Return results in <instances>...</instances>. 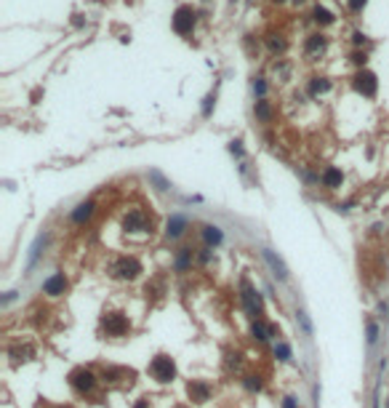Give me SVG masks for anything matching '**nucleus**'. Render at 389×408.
<instances>
[{
	"label": "nucleus",
	"mask_w": 389,
	"mask_h": 408,
	"mask_svg": "<svg viewBox=\"0 0 389 408\" xmlns=\"http://www.w3.org/2000/svg\"><path fill=\"white\" fill-rule=\"evenodd\" d=\"M147 374H150L155 382H160V384L174 382V376H176V363H174V358H168V355H155V358L150 360V366H147Z\"/></svg>",
	"instance_id": "obj_1"
},
{
	"label": "nucleus",
	"mask_w": 389,
	"mask_h": 408,
	"mask_svg": "<svg viewBox=\"0 0 389 408\" xmlns=\"http://www.w3.org/2000/svg\"><path fill=\"white\" fill-rule=\"evenodd\" d=\"M171 24H174V29L179 35H190L194 29V24H197V13H194L192 5H179V8L174 11Z\"/></svg>",
	"instance_id": "obj_2"
},
{
	"label": "nucleus",
	"mask_w": 389,
	"mask_h": 408,
	"mask_svg": "<svg viewBox=\"0 0 389 408\" xmlns=\"http://www.w3.org/2000/svg\"><path fill=\"white\" fill-rule=\"evenodd\" d=\"M139 272H142V261H139L136 256H120L112 264V275L118 280H136Z\"/></svg>",
	"instance_id": "obj_3"
},
{
	"label": "nucleus",
	"mask_w": 389,
	"mask_h": 408,
	"mask_svg": "<svg viewBox=\"0 0 389 408\" xmlns=\"http://www.w3.org/2000/svg\"><path fill=\"white\" fill-rule=\"evenodd\" d=\"M69 387H72L77 395H88V392L96 390V376H93L88 368H75L69 374Z\"/></svg>",
	"instance_id": "obj_4"
},
{
	"label": "nucleus",
	"mask_w": 389,
	"mask_h": 408,
	"mask_svg": "<svg viewBox=\"0 0 389 408\" xmlns=\"http://www.w3.org/2000/svg\"><path fill=\"white\" fill-rule=\"evenodd\" d=\"M102 328L107 336H126L131 331V323L123 312H107L102 318Z\"/></svg>",
	"instance_id": "obj_5"
},
{
	"label": "nucleus",
	"mask_w": 389,
	"mask_h": 408,
	"mask_svg": "<svg viewBox=\"0 0 389 408\" xmlns=\"http://www.w3.org/2000/svg\"><path fill=\"white\" fill-rule=\"evenodd\" d=\"M352 88L357 91V94L373 99V96H376V91H379V80H376V75H373L371 70H360L352 78Z\"/></svg>",
	"instance_id": "obj_6"
},
{
	"label": "nucleus",
	"mask_w": 389,
	"mask_h": 408,
	"mask_svg": "<svg viewBox=\"0 0 389 408\" xmlns=\"http://www.w3.org/2000/svg\"><path fill=\"white\" fill-rule=\"evenodd\" d=\"M240 299H243L245 310L251 312V315H259V312H261V296L256 294V288H253L245 278L240 280Z\"/></svg>",
	"instance_id": "obj_7"
},
{
	"label": "nucleus",
	"mask_w": 389,
	"mask_h": 408,
	"mask_svg": "<svg viewBox=\"0 0 389 408\" xmlns=\"http://www.w3.org/2000/svg\"><path fill=\"white\" fill-rule=\"evenodd\" d=\"M150 219H147L144 211H131L126 219H123V229L126 232H150Z\"/></svg>",
	"instance_id": "obj_8"
},
{
	"label": "nucleus",
	"mask_w": 389,
	"mask_h": 408,
	"mask_svg": "<svg viewBox=\"0 0 389 408\" xmlns=\"http://www.w3.org/2000/svg\"><path fill=\"white\" fill-rule=\"evenodd\" d=\"M261 253H264V259H267L272 275H275L277 280H288V267H285V261L280 259V256H275V251H272V248H264Z\"/></svg>",
	"instance_id": "obj_9"
},
{
	"label": "nucleus",
	"mask_w": 389,
	"mask_h": 408,
	"mask_svg": "<svg viewBox=\"0 0 389 408\" xmlns=\"http://www.w3.org/2000/svg\"><path fill=\"white\" fill-rule=\"evenodd\" d=\"M187 392H190V398L194 403H208V398H211V384L208 382H200V379H192L187 384Z\"/></svg>",
	"instance_id": "obj_10"
},
{
	"label": "nucleus",
	"mask_w": 389,
	"mask_h": 408,
	"mask_svg": "<svg viewBox=\"0 0 389 408\" xmlns=\"http://www.w3.org/2000/svg\"><path fill=\"white\" fill-rule=\"evenodd\" d=\"M67 286H69V280L64 278V272H56V275H51V278L43 283V291L48 296H61L67 291Z\"/></svg>",
	"instance_id": "obj_11"
},
{
	"label": "nucleus",
	"mask_w": 389,
	"mask_h": 408,
	"mask_svg": "<svg viewBox=\"0 0 389 408\" xmlns=\"http://www.w3.org/2000/svg\"><path fill=\"white\" fill-rule=\"evenodd\" d=\"M184 229H187V216L184 213H174V216L168 219V224H166V235L168 237H182Z\"/></svg>",
	"instance_id": "obj_12"
},
{
	"label": "nucleus",
	"mask_w": 389,
	"mask_h": 408,
	"mask_svg": "<svg viewBox=\"0 0 389 408\" xmlns=\"http://www.w3.org/2000/svg\"><path fill=\"white\" fill-rule=\"evenodd\" d=\"M341 182H344V174L339 171V168H333V166H328L323 171V187H328V190H336V187H341Z\"/></svg>",
	"instance_id": "obj_13"
},
{
	"label": "nucleus",
	"mask_w": 389,
	"mask_h": 408,
	"mask_svg": "<svg viewBox=\"0 0 389 408\" xmlns=\"http://www.w3.org/2000/svg\"><path fill=\"white\" fill-rule=\"evenodd\" d=\"M93 208H96V203L93 200H85V203H80L77 208L72 211V221L75 224H83V221H88L93 216Z\"/></svg>",
	"instance_id": "obj_14"
},
{
	"label": "nucleus",
	"mask_w": 389,
	"mask_h": 408,
	"mask_svg": "<svg viewBox=\"0 0 389 408\" xmlns=\"http://www.w3.org/2000/svg\"><path fill=\"white\" fill-rule=\"evenodd\" d=\"M325 45H328V37L320 35V32H315V35H309L307 37V45H304V51L312 56V53H323L325 51Z\"/></svg>",
	"instance_id": "obj_15"
},
{
	"label": "nucleus",
	"mask_w": 389,
	"mask_h": 408,
	"mask_svg": "<svg viewBox=\"0 0 389 408\" xmlns=\"http://www.w3.org/2000/svg\"><path fill=\"white\" fill-rule=\"evenodd\" d=\"M203 240H205V245L208 248H213V245H219L221 240H224V232L216 224H205L203 227Z\"/></svg>",
	"instance_id": "obj_16"
},
{
	"label": "nucleus",
	"mask_w": 389,
	"mask_h": 408,
	"mask_svg": "<svg viewBox=\"0 0 389 408\" xmlns=\"http://www.w3.org/2000/svg\"><path fill=\"white\" fill-rule=\"evenodd\" d=\"M134 379V371H126V368H104V374H102V379L104 382H110V384H115V382H120V379Z\"/></svg>",
	"instance_id": "obj_17"
},
{
	"label": "nucleus",
	"mask_w": 389,
	"mask_h": 408,
	"mask_svg": "<svg viewBox=\"0 0 389 408\" xmlns=\"http://www.w3.org/2000/svg\"><path fill=\"white\" fill-rule=\"evenodd\" d=\"M312 19L317 21V24L320 27H331L333 21H336V16H333V13L325 8V5H315V11H312Z\"/></svg>",
	"instance_id": "obj_18"
},
{
	"label": "nucleus",
	"mask_w": 389,
	"mask_h": 408,
	"mask_svg": "<svg viewBox=\"0 0 389 408\" xmlns=\"http://www.w3.org/2000/svg\"><path fill=\"white\" fill-rule=\"evenodd\" d=\"M253 115L259 118L261 123H269L272 120V107L267 99H256V104H253Z\"/></svg>",
	"instance_id": "obj_19"
},
{
	"label": "nucleus",
	"mask_w": 389,
	"mask_h": 408,
	"mask_svg": "<svg viewBox=\"0 0 389 408\" xmlns=\"http://www.w3.org/2000/svg\"><path fill=\"white\" fill-rule=\"evenodd\" d=\"M331 86H333V83H331L328 78H312V80H309V94H312V96L328 94Z\"/></svg>",
	"instance_id": "obj_20"
},
{
	"label": "nucleus",
	"mask_w": 389,
	"mask_h": 408,
	"mask_svg": "<svg viewBox=\"0 0 389 408\" xmlns=\"http://www.w3.org/2000/svg\"><path fill=\"white\" fill-rule=\"evenodd\" d=\"M267 48L272 53H285L288 51V40L283 35H267Z\"/></svg>",
	"instance_id": "obj_21"
},
{
	"label": "nucleus",
	"mask_w": 389,
	"mask_h": 408,
	"mask_svg": "<svg viewBox=\"0 0 389 408\" xmlns=\"http://www.w3.org/2000/svg\"><path fill=\"white\" fill-rule=\"evenodd\" d=\"M251 334L253 339H259V342H269V336H272V328H267L261 320H253V326H251Z\"/></svg>",
	"instance_id": "obj_22"
},
{
	"label": "nucleus",
	"mask_w": 389,
	"mask_h": 408,
	"mask_svg": "<svg viewBox=\"0 0 389 408\" xmlns=\"http://www.w3.org/2000/svg\"><path fill=\"white\" fill-rule=\"evenodd\" d=\"M275 358L280 360V363H288V360H291V347H288L285 342H277L275 344Z\"/></svg>",
	"instance_id": "obj_23"
},
{
	"label": "nucleus",
	"mask_w": 389,
	"mask_h": 408,
	"mask_svg": "<svg viewBox=\"0 0 389 408\" xmlns=\"http://www.w3.org/2000/svg\"><path fill=\"white\" fill-rule=\"evenodd\" d=\"M190 264H192V251L182 248V253H179V259H176V269H187Z\"/></svg>",
	"instance_id": "obj_24"
},
{
	"label": "nucleus",
	"mask_w": 389,
	"mask_h": 408,
	"mask_svg": "<svg viewBox=\"0 0 389 408\" xmlns=\"http://www.w3.org/2000/svg\"><path fill=\"white\" fill-rule=\"evenodd\" d=\"M150 179H152L155 184H158V190H160V192L171 190V184H168L166 179H163V174H160V171H150Z\"/></svg>",
	"instance_id": "obj_25"
},
{
	"label": "nucleus",
	"mask_w": 389,
	"mask_h": 408,
	"mask_svg": "<svg viewBox=\"0 0 389 408\" xmlns=\"http://www.w3.org/2000/svg\"><path fill=\"white\" fill-rule=\"evenodd\" d=\"M253 94L259 96V99H264V94H267V80H264V78H256L253 80Z\"/></svg>",
	"instance_id": "obj_26"
},
{
	"label": "nucleus",
	"mask_w": 389,
	"mask_h": 408,
	"mask_svg": "<svg viewBox=\"0 0 389 408\" xmlns=\"http://www.w3.org/2000/svg\"><path fill=\"white\" fill-rule=\"evenodd\" d=\"M213 104H216V96H213V94H208V96L203 99V118H211Z\"/></svg>",
	"instance_id": "obj_27"
},
{
	"label": "nucleus",
	"mask_w": 389,
	"mask_h": 408,
	"mask_svg": "<svg viewBox=\"0 0 389 408\" xmlns=\"http://www.w3.org/2000/svg\"><path fill=\"white\" fill-rule=\"evenodd\" d=\"M296 318H299V323H301V328H304V334L309 336V334H312V323H309V318H307V312H296Z\"/></svg>",
	"instance_id": "obj_28"
},
{
	"label": "nucleus",
	"mask_w": 389,
	"mask_h": 408,
	"mask_svg": "<svg viewBox=\"0 0 389 408\" xmlns=\"http://www.w3.org/2000/svg\"><path fill=\"white\" fill-rule=\"evenodd\" d=\"M245 387L251 390V392H253V390L259 392V390H261V382H259V376H245Z\"/></svg>",
	"instance_id": "obj_29"
},
{
	"label": "nucleus",
	"mask_w": 389,
	"mask_h": 408,
	"mask_svg": "<svg viewBox=\"0 0 389 408\" xmlns=\"http://www.w3.org/2000/svg\"><path fill=\"white\" fill-rule=\"evenodd\" d=\"M347 5H349V11H363L365 5H368V0H347Z\"/></svg>",
	"instance_id": "obj_30"
},
{
	"label": "nucleus",
	"mask_w": 389,
	"mask_h": 408,
	"mask_svg": "<svg viewBox=\"0 0 389 408\" xmlns=\"http://www.w3.org/2000/svg\"><path fill=\"white\" fill-rule=\"evenodd\" d=\"M352 43L355 45H365V43H368V35L360 32V29H355V32H352Z\"/></svg>",
	"instance_id": "obj_31"
},
{
	"label": "nucleus",
	"mask_w": 389,
	"mask_h": 408,
	"mask_svg": "<svg viewBox=\"0 0 389 408\" xmlns=\"http://www.w3.org/2000/svg\"><path fill=\"white\" fill-rule=\"evenodd\" d=\"M352 61L357 67H360V70H365V61H368V56H365V53H360V51H355L352 53Z\"/></svg>",
	"instance_id": "obj_32"
},
{
	"label": "nucleus",
	"mask_w": 389,
	"mask_h": 408,
	"mask_svg": "<svg viewBox=\"0 0 389 408\" xmlns=\"http://www.w3.org/2000/svg\"><path fill=\"white\" fill-rule=\"evenodd\" d=\"M376 336H379V326L376 323H368V344L376 342Z\"/></svg>",
	"instance_id": "obj_33"
},
{
	"label": "nucleus",
	"mask_w": 389,
	"mask_h": 408,
	"mask_svg": "<svg viewBox=\"0 0 389 408\" xmlns=\"http://www.w3.org/2000/svg\"><path fill=\"white\" fill-rule=\"evenodd\" d=\"M229 152L237 158H243V142H229Z\"/></svg>",
	"instance_id": "obj_34"
},
{
	"label": "nucleus",
	"mask_w": 389,
	"mask_h": 408,
	"mask_svg": "<svg viewBox=\"0 0 389 408\" xmlns=\"http://www.w3.org/2000/svg\"><path fill=\"white\" fill-rule=\"evenodd\" d=\"M283 408H296V400H293V398H285V403H283Z\"/></svg>",
	"instance_id": "obj_35"
},
{
	"label": "nucleus",
	"mask_w": 389,
	"mask_h": 408,
	"mask_svg": "<svg viewBox=\"0 0 389 408\" xmlns=\"http://www.w3.org/2000/svg\"><path fill=\"white\" fill-rule=\"evenodd\" d=\"M147 406H150V400H144V398H142V403H136V408H147Z\"/></svg>",
	"instance_id": "obj_36"
},
{
	"label": "nucleus",
	"mask_w": 389,
	"mask_h": 408,
	"mask_svg": "<svg viewBox=\"0 0 389 408\" xmlns=\"http://www.w3.org/2000/svg\"><path fill=\"white\" fill-rule=\"evenodd\" d=\"M293 3H296V5H299V3H304V0H293Z\"/></svg>",
	"instance_id": "obj_37"
},
{
	"label": "nucleus",
	"mask_w": 389,
	"mask_h": 408,
	"mask_svg": "<svg viewBox=\"0 0 389 408\" xmlns=\"http://www.w3.org/2000/svg\"><path fill=\"white\" fill-rule=\"evenodd\" d=\"M272 3H283V0H272Z\"/></svg>",
	"instance_id": "obj_38"
},
{
	"label": "nucleus",
	"mask_w": 389,
	"mask_h": 408,
	"mask_svg": "<svg viewBox=\"0 0 389 408\" xmlns=\"http://www.w3.org/2000/svg\"><path fill=\"white\" fill-rule=\"evenodd\" d=\"M176 408H184V406H176Z\"/></svg>",
	"instance_id": "obj_39"
}]
</instances>
